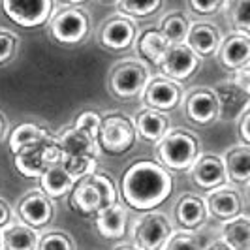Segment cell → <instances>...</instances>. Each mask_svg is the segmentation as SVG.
Here are the masks:
<instances>
[{
    "label": "cell",
    "mask_w": 250,
    "mask_h": 250,
    "mask_svg": "<svg viewBox=\"0 0 250 250\" xmlns=\"http://www.w3.org/2000/svg\"><path fill=\"white\" fill-rule=\"evenodd\" d=\"M121 198L136 211H152L173 192V173L156 160L139 158L130 164L121 179Z\"/></svg>",
    "instance_id": "obj_1"
},
{
    "label": "cell",
    "mask_w": 250,
    "mask_h": 250,
    "mask_svg": "<svg viewBox=\"0 0 250 250\" xmlns=\"http://www.w3.org/2000/svg\"><path fill=\"white\" fill-rule=\"evenodd\" d=\"M68 196V205L72 211L81 216L94 218L100 211L117 201L119 188L107 171L96 167L92 173L77 179Z\"/></svg>",
    "instance_id": "obj_2"
},
{
    "label": "cell",
    "mask_w": 250,
    "mask_h": 250,
    "mask_svg": "<svg viewBox=\"0 0 250 250\" xmlns=\"http://www.w3.org/2000/svg\"><path fill=\"white\" fill-rule=\"evenodd\" d=\"M201 154L200 138L188 128H169L162 139L154 143L156 162L171 173L188 171Z\"/></svg>",
    "instance_id": "obj_3"
},
{
    "label": "cell",
    "mask_w": 250,
    "mask_h": 250,
    "mask_svg": "<svg viewBox=\"0 0 250 250\" xmlns=\"http://www.w3.org/2000/svg\"><path fill=\"white\" fill-rule=\"evenodd\" d=\"M61 156H62V152L59 149L57 136L47 130L42 138L26 143L25 147L17 150L13 154V164H15V169L23 177L40 179V175L47 167L61 162Z\"/></svg>",
    "instance_id": "obj_4"
},
{
    "label": "cell",
    "mask_w": 250,
    "mask_h": 250,
    "mask_svg": "<svg viewBox=\"0 0 250 250\" xmlns=\"http://www.w3.org/2000/svg\"><path fill=\"white\" fill-rule=\"evenodd\" d=\"M138 132L134 121L121 111H109L100 115V130H98V147L100 150L119 156L134 149Z\"/></svg>",
    "instance_id": "obj_5"
},
{
    "label": "cell",
    "mask_w": 250,
    "mask_h": 250,
    "mask_svg": "<svg viewBox=\"0 0 250 250\" xmlns=\"http://www.w3.org/2000/svg\"><path fill=\"white\" fill-rule=\"evenodd\" d=\"M150 79V68L143 61L126 59L115 64L107 77V87L119 100H134L141 96L145 85Z\"/></svg>",
    "instance_id": "obj_6"
},
{
    "label": "cell",
    "mask_w": 250,
    "mask_h": 250,
    "mask_svg": "<svg viewBox=\"0 0 250 250\" xmlns=\"http://www.w3.org/2000/svg\"><path fill=\"white\" fill-rule=\"evenodd\" d=\"M49 23V36L61 45H77L88 36L90 17L81 6H66L53 12Z\"/></svg>",
    "instance_id": "obj_7"
},
{
    "label": "cell",
    "mask_w": 250,
    "mask_h": 250,
    "mask_svg": "<svg viewBox=\"0 0 250 250\" xmlns=\"http://www.w3.org/2000/svg\"><path fill=\"white\" fill-rule=\"evenodd\" d=\"M173 233V222L160 211H145L132 226V247L138 250H164Z\"/></svg>",
    "instance_id": "obj_8"
},
{
    "label": "cell",
    "mask_w": 250,
    "mask_h": 250,
    "mask_svg": "<svg viewBox=\"0 0 250 250\" xmlns=\"http://www.w3.org/2000/svg\"><path fill=\"white\" fill-rule=\"evenodd\" d=\"M4 15L23 28L47 25L55 12V0H0Z\"/></svg>",
    "instance_id": "obj_9"
},
{
    "label": "cell",
    "mask_w": 250,
    "mask_h": 250,
    "mask_svg": "<svg viewBox=\"0 0 250 250\" xmlns=\"http://www.w3.org/2000/svg\"><path fill=\"white\" fill-rule=\"evenodd\" d=\"M201 61L203 59H200L187 43H175L167 47L158 68L162 70L166 77L173 79L177 83H187L200 72Z\"/></svg>",
    "instance_id": "obj_10"
},
{
    "label": "cell",
    "mask_w": 250,
    "mask_h": 250,
    "mask_svg": "<svg viewBox=\"0 0 250 250\" xmlns=\"http://www.w3.org/2000/svg\"><path fill=\"white\" fill-rule=\"evenodd\" d=\"M55 200H51L47 194H43L40 188L26 192L21 200L17 201V218L28 224L34 229H42L51 224L55 216Z\"/></svg>",
    "instance_id": "obj_11"
},
{
    "label": "cell",
    "mask_w": 250,
    "mask_h": 250,
    "mask_svg": "<svg viewBox=\"0 0 250 250\" xmlns=\"http://www.w3.org/2000/svg\"><path fill=\"white\" fill-rule=\"evenodd\" d=\"M141 98L147 107L166 113L177 109L183 104L185 92H183L181 83H177L166 75H160V77H150L149 83L141 92Z\"/></svg>",
    "instance_id": "obj_12"
},
{
    "label": "cell",
    "mask_w": 250,
    "mask_h": 250,
    "mask_svg": "<svg viewBox=\"0 0 250 250\" xmlns=\"http://www.w3.org/2000/svg\"><path fill=\"white\" fill-rule=\"evenodd\" d=\"M138 36L136 21L128 15H113L109 17L98 32V42L109 51H126L130 49Z\"/></svg>",
    "instance_id": "obj_13"
},
{
    "label": "cell",
    "mask_w": 250,
    "mask_h": 250,
    "mask_svg": "<svg viewBox=\"0 0 250 250\" xmlns=\"http://www.w3.org/2000/svg\"><path fill=\"white\" fill-rule=\"evenodd\" d=\"M205 205H207L209 216H213L220 222L245 213V198L241 196L237 188L228 183L213 190H207Z\"/></svg>",
    "instance_id": "obj_14"
},
{
    "label": "cell",
    "mask_w": 250,
    "mask_h": 250,
    "mask_svg": "<svg viewBox=\"0 0 250 250\" xmlns=\"http://www.w3.org/2000/svg\"><path fill=\"white\" fill-rule=\"evenodd\" d=\"M185 113L194 125H213L220 117V107L213 88H194L185 100Z\"/></svg>",
    "instance_id": "obj_15"
},
{
    "label": "cell",
    "mask_w": 250,
    "mask_h": 250,
    "mask_svg": "<svg viewBox=\"0 0 250 250\" xmlns=\"http://www.w3.org/2000/svg\"><path fill=\"white\" fill-rule=\"evenodd\" d=\"M188 171L192 183L201 190H213L228 183L222 156L216 154H200Z\"/></svg>",
    "instance_id": "obj_16"
},
{
    "label": "cell",
    "mask_w": 250,
    "mask_h": 250,
    "mask_svg": "<svg viewBox=\"0 0 250 250\" xmlns=\"http://www.w3.org/2000/svg\"><path fill=\"white\" fill-rule=\"evenodd\" d=\"M216 57L222 68L228 72H233L250 64V34L231 32L229 36L222 38Z\"/></svg>",
    "instance_id": "obj_17"
},
{
    "label": "cell",
    "mask_w": 250,
    "mask_h": 250,
    "mask_svg": "<svg viewBox=\"0 0 250 250\" xmlns=\"http://www.w3.org/2000/svg\"><path fill=\"white\" fill-rule=\"evenodd\" d=\"M220 42H222V32L218 26L209 21H196V23H190L185 43L200 59H209L216 55Z\"/></svg>",
    "instance_id": "obj_18"
},
{
    "label": "cell",
    "mask_w": 250,
    "mask_h": 250,
    "mask_svg": "<svg viewBox=\"0 0 250 250\" xmlns=\"http://www.w3.org/2000/svg\"><path fill=\"white\" fill-rule=\"evenodd\" d=\"M57 136L59 149L62 152V156H92V158H100V147L98 141L92 139L83 130L75 128L74 125L66 126L61 134ZM61 156V158H62Z\"/></svg>",
    "instance_id": "obj_19"
},
{
    "label": "cell",
    "mask_w": 250,
    "mask_h": 250,
    "mask_svg": "<svg viewBox=\"0 0 250 250\" xmlns=\"http://www.w3.org/2000/svg\"><path fill=\"white\" fill-rule=\"evenodd\" d=\"M94 228L100 233V237L109 241H119L128 233V213L126 207L119 201L111 203L104 211L94 216Z\"/></svg>",
    "instance_id": "obj_20"
},
{
    "label": "cell",
    "mask_w": 250,
    "mask_h": 250,
    "mask_svg": "<svg viewBox=\"0 0 250 250\" xmlns=\"http://www.w3.org/2000/svg\"><path fill=\"white\" fill-rule=\"evenodd\" d=\"M173 216L181 229H200L209 220L205 200L198 194H185L177 201Z\"/></svg>",
    "instance_id": "obj_21"
},
{
    "label": "cell",
    "mask_w": 250,
    "mask_h": 250,
    "mask_svg": "<svg viewBox=\"0 0 250 250\" xmlns=\"http://www.w3.org/2000/svg\"><path fill=\"white\" fill-rule=\"evenodd\" d=\"M134 45H136V51L139 55V61H143L149 68L150 66L158 68L166 51L169 47V42L164 38V34L156 26V28H147L141 34H138Z\"/></svg>",
    "instance_id": "obj_22"
},
{
    "label": "cell",
    "mask_w": 250,
    "mask_h": 250,
    "mask_svg": "<svg viewBox=\"0 0 250 250\" xmlns=\"http://www.w3.org/2000/svg\"><path fill=\"white\" fill-rule=\"evenodd\" d=\"M132 121H134V126H136V132H138L139 138L150 141V143H156L158 139H162L166 136V132L171 128L169 126V117L164 111L152 109V107L139 109L136 113V119H132Z\"/></svg>",
    "instance_id": "obj_23"
},
{
    "label": "cell",
    "mask_w": 250,
    "mask_h": 250,
    "mask_svg": "<svg viewBox=\"0 0 250 250\" xmlns=\"http://www.w3.org/2000/svg\"><path fill=\"white\" fill-rule=\"evenodd\" d=\"M214 96L218 100V107H220V117H231L237 119L239 113L245 107H249L250 92L243 90L237 87L235 83H231L229 79L224 83H218V87H214Z\"/></svg>",
    "instance_id": "obj_24"
},
{
    "label": "cell",
    "mask_w": 250,
    "mask_h": 250,
    "mask_svg": "<svg viewBox=\"0 0 250 250\" xmlns=\"http://www.w3.org/2000/svg\"><path fill=\"white\" fill-rule=\"evenodd\" d=\"M2 250H36L38 229L30 228L21 220H10L2 229Z\"/></svg>",
    "instance_id": "obj_25"
},
{
    "label": "cell",
    "mask_w": 250,
    "mask_h": 250,
    "mask_svg": "<svg viewBox=\"0 0 250 250\" xmlns=\"http://www.w3.org/2000/svg\"><path fill=\"white\" fill-rule=\"evenodd\" d=\"M226 179L233 185H249L250 181V147L235 145L222 156Z\"/></svg>",
    "instance_id": "obj_26"
},
{
    "label": "cell",
    "mask_w": 250,
    "mask_h": 250,
    "mask_svg": "<svg viewBox=\"0 0 250 250\" xmlns=\"http://www.w3.org/2000/svg\"><path fill=\"white\" fill-rule=\"evenodd\" d=\"M74 183L75 181L72 179V175L64 169L61 162L53 164L40 175V190L47 194L51 200H61L64 196H68Z\"/></svg>",
    "instance_id": "obj_27"
},
{
    "label": "cell",
    "mask_w": 250,
    "mask_h": 250,
    "mask_svg": "<svg viewBox=\"0 0 250 250\" xmlns=\"http://www.w3.org/2000/svg\"><path fill=\"white\" fill-rule=\"evenodd\" d=\"M220 239L229 249L250 250V220L243 213L220 222Z\"/></svg>",
    "instance_id": "obj_28"
},
{
    "label": "cell",
    "mask_w": 250,
    "mask_h": 250,
    "mask_svg": "<svg viewBox=\"0 0 250 250\" xmlns=\"http://www.w3.org/2000/svg\"><path fill=\"white\" fill-rule=\"evenodd\" d=\"M188 28H190V19L183 12H171L167 15H164L160 25H158V30L169 42V45L185 43Z\"/></svg>",
    "instance_id": "obj_29"
},
{
    "label": "cell",
    "mask_w": 250,
    "mask_h": 250,
    "mask_svg": "<svg viewBox=\"0 0 250 250\" xmlns=\"http://www.w3.org/2000/svg\"><path fill=\"white\" fill-rule=\"evenodd\" d=\"M224 8L233 32L250 34V0H229Z\"/></svg>",
    "instance_id": "obj_30"
},
{
    "label": "cell",
    "mask_w": 250,
    "mask_h": 250,
    "mask_svg": "<svg viewBox=\"0 0 250 250\" xmlns=\"http://www.w3.org/2000/svg\"><path fill=\"white\" fill-rule=\"evenodd\" d=\"M164 6V0H119L117 8L119 13L128 15L132 19H145L156 12H160Z\"/></svg>",
    "instance_id": "obj_31"
},
{
    "label": "cell",
    "mask_w": 250,
    "mask_h": 250,
    "mask_svg": "<svg viewBox=\"0 0 250 250\" xmlns=\"http://www.w3.org/2000/svg\"><path fill=\"white\" fill-rule=\"evenodd\" d=\"M49 128H45L43 125H36V123H21L12 130L10 134V150L12 154H15L21 147H25L26 143L34 141V139L42 138Z\"/></svg>",
    "instance_id": "obj_32"
},
{
    "label": "cell",
    "mask_w": 250,
    "mask_h": 250,
    "mask_svg": "<svg viewBox=\"0 0 250 250\" xmlns=\"http://www.w3.org/2000/svg\"><path fill=\"white\" fill-rule=\"evenodd\" d=\"M36 250H75V243L64 229H49L38 235Z\"/></svg>",
    "instance_id": "obj_33"
},
{
    "label": "cell",
    "mask_w": 250,
    "mask_h": 250,
    "mask_svg": "<svg viewBox=\"0 0 250 250\" xmlns=\"http://www.w3.org/2000/svg\"><path fill=\"white\" fill-rule=\"evenodd\" d=\"M205 245L201 243L200 235L196 229H179L173 231L171 237L167 239L164 250H203Z\"/></svg>",
    "instance_id": "obj_34"
},
{
    "label": "cell",
    "mask_w": 250,
    "mask_h": 250,
    "mask_svg": "<svg viewBox=\"0 0 250 250\" xmlns=\"http://www.w3.org/2000/svg\"><path fill=\"white\" fill-rule=\"evenodd\" d=\"M61 164L64 166V169L72 175V179L77 181L81 177L92 173L98 167V158H92V156H62Z\"/></svg>",
    "instance_id": "obj_35"
},
{
    "label": "cell",
    "mask_w": 250,
    "mask_h": 250,
    "mask_svg": "<svg viewBox=\"0 0 250 250\" xmlns=\"http://www.w3.org/2000/svg\"><path fill=\"white\" fill-rule=\"evenodd\" d=\"M17 49H19V36L12 30L0 28V66L12 62L17 55Z\"/></svg>",
    "instance_id": "obj_36"
},
{
    "label": "cell",
    "mask_w": 250,
    "mask_h": 250,
    "mask_svg": "<svg viewBox=\"0 0 250 250\" xmlns=\"http://www.w3.org/2000/svg\"><path fill=\"white\" fill-rule=\"evenodd\" d=\"M75 128L83 130L85 134H88L92 139L98 141V130H100V113L92 111V109H85L77 115L74 123Z\"/></svg>",
    "instance_id": "obj_37"
},
{
    "label": "cell",
    "mask_w": 250,
    "mask_h": 250,
    "mask_svg": "<svg viewBox=\"0 0 250 250\" xmlns=\"http://www.w3.org/2000/svg\"><path fill=\"white\" fill-rule=\"evenodd\" d=\"M228 0H187L190 12L200 15V17H211L216 15L220 10H224Z\"/></svg>",
    "instance_id": "obj_38"
},
{
    "label": "cell",
    "mask_w": 250,
    "mask_h": 250,
    "mask_svg": "<svg viewBox=\"0 0 250 250\" xmlns=\"http://www.w3.org/2000/svg\"><path fill=\"white\" fill-rule=\"evenodd\" d=\"M235 125H237V136L241 139V145H249L250 147V105L239 113V117L235 119Z\"/></svg>",
    "instance_id": "obj_39"
},
{
    "label": "cell",
    "mask_w": 250,
    "mask_h": 250,
    "mask_svg": "<svg viewBox=\"0 0 250 250\" xmlns=\"http://www.w3.org/2000/svg\"><path fill=\"white\" fill-rule=\"evenodd\" d=\"M231 83H235L237 87H241L243 90L250 92V64L239 68V70H233L231 72V77H229Z\"/></svg>",
    "instance_id": "obj_40"
},
{
    "label": "cell",
    "mask_w": 250,
    "mask_h": 250,
    "mask_svg": "<svg viewBox=\"0 0 250 250\" xmlns=\"http://www.w3.org/2000/svg\"><path fill=\"white\" fill-rule=\"evenodd\" d=\"M12 218H13V211L12 207H10V203L4 200V198H0V229L6 224H10Z\"/></svg>",
    "instance_id": "obj_41"
},
{
    "label": "cell",
    "mask_w": 250,
    "mask_h": 250,
    "mask_svg": "<svg viewBox=\"0 0 250 250\" xmlns=\"http://www.w3.org/2000/svg\"><path fill=\"white\" fill-rule=\"evenodd\" d=\"M203 250H233V249H229L222 239H216V241H213V243H209Z\"/></svg>",
    "instance_id": "obj_42"
},
{
    "label": "cell",
    "mask_w": 250,
    "mask_h": 250,
    "mask_svg": "<svg viewBox=\"0 0 250 250\" xmlns=\"http://www.w3.org/2000/svg\"><path fill=\"white\" fill-rule=\"evenodd\" d=\"M6 130H8V121H6V115L0 111V139L6 136Z\"/></svg>",
    "instance_id": "obj_43"
},
{
    "label": "cell",
    "mask_w": 250,
    "mask_h": 250,
    "mask_svg": "<svg viewBox=\"0 0 250 250\" xmlns=\"http://www.w3.org/2000/svg\"><path fill=\"white\" fill-rule=\"evenodd\" d=\"M64 4H68V6H81V4H85L87 0H61Z\"/></svg>",
    "instance_id": "obj_44"
},
{
    "label": "cell",
    "mask_w": 250,
    "mask_h": 250,
    "mask_svg": "<svg viewBox=\"0 0 250 250\" xmlns=\"http://www.w3.org/2000/svg\"><path fill=\"white\" fill-rule=\"evenodd\" d=\"M115 250H138L136 247H130V245H123V247H117Z\"/></svg>",
    "instance_id": "obj_45"
},
{
    "label": "cell",
    "mask_w": 250,
    "mask_h": 250,
    "mask_svg": "<svg viewBox=\"0 0 250 250\" xmlns=\"http://www.w3.org/2000/svg\"><path fill=\"white\" fill-rule=\"evenodd\" d=\"M98 2H104V4H117L119 0H98Z\"/></svg>",
    "instance_id": "obj_46"
},
{
    "label": "cell",
    "mask_w": 250,
    "mask_h": 250,
    "mask_svg": "<svg viewBox=\"0 0 250 250\" xmlns=\"http://www.w3.org/2000/svg\"><path fill=\"white\" fill-rule=\"evenodd\" d=\"M0 250H2V233H0Z\"/></svg>",
    "instance_id": "obj_47"
}]
</instances>
